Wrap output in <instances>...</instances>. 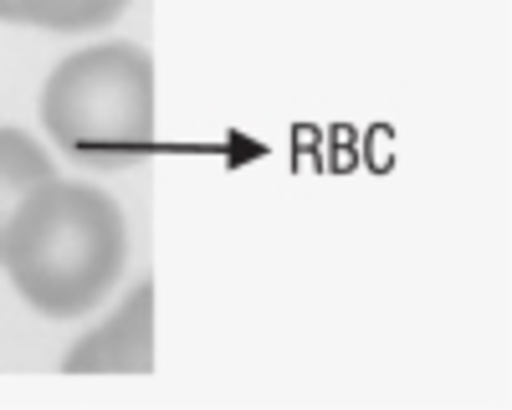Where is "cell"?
Instances as JSON below:
<instances>
[{"mask_svg": "<svg viewBox=\"0 0 512 410\" xmlns=\"http://www.w3.org/2000/svg\"><path fill=\"white\" fill-rule=\"evenodd\" d=\"M128 262V221L93 185L47 180L0 236L11 287L47 318L98 308Z\"/></svg>", "mask_w": 512, "mask_h": 410, "instance_id": "cell-1", "label": "cell"}, {"mask_svg": "<svg viewBox=\"0 0 512 410\" xmlns=\"http://www.w3.org/2000/svg\"><path fill=\"white\" fill-rule=\"evenodd\" d=\"M41 123L82 164L123 170L154 149V62L134 41L72 52L41 88Z\"/></svg>", "mask_w": 512, "mask_h": 410, "instance_id": "cell-2", "label": "cell"}, {"mask_svg": "<svg viewBox=\"0 0 512 410\" xmlns=\"http://www.w3.org/2000/svg\"><path fill=\"white\" fill-rule=\"evenodd\" d=\"M62 369H72V375H98V369L149 375L154 369V282H139L103 328H93L82 344H72Z\"/></svg>", "mask_w": 512, "mask_h": 410, "instance_id": "cell-3", "label": "cell"}, {"mask_svg": "<svg viewBox=\"0 0 512 410\" xmlns=\"http://www.w3.org/2000/svg\"><path fill=\"white\" fill-rule=\"evenodd\" d=\"M47 180H57V164L47 159V149L26 129H0V236H6L11 216Z\"/></svg>", "mask_w": 512, "mask_h": 410, "instance_id": "cell-4", "label": "cell"}, {"mask_svg": "<svg viewBox=\"0 0 512 410\" xmlns=\"http://www.w3.org/2000/svg\"><path fill=\"white\" fill-rule=\"evenodd\" d=\"M128 0H0V21L41 31H98L123 16Z\"/></svg>", "mask_w": 512, "mask_h": 410, "instance_id": "cell-5", "label": "cell"}]
</instances>
